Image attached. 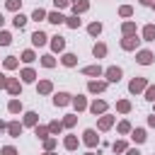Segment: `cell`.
Wrapping results in <instances>:
<instances>
[{"label": "cell", "mask_w": 155, "mask_h": 155, "mask_svg": "<svg viewBox=\"0 0 155 155\" xmlns=\"http://www.w3.org/2000/svg\"><path fill=\"white\" fill-rule=\"evenodd\" d=\"M126 148H128L126 140H114V143H111V150H114V153H126Z\"/></svg>", "instance_id": "7bdbcfd3"}, {"label": "cell", "mask_w": 155, "mask_h": 155, "mask_svg": "<svg viewBox=\"0 0 155 155\" xmlns=\"http://www.w3.org/2000/svg\"><path fill=\"white\" fill-rule=\"evenodd\" d=\"M145 99L148 102H155V85H148L145 87Z\"/></svg>", "instance_id": "bcb514c9"}, {"label": "cell", "mask_w": 155, "mask_h": 155, "mask_svg": "<svg viewBox=\"0 0 155 155\" xmlns=\"http://www.w3.org/2000/svg\"><path fill=\"white\" fill-rule=\"evenodd\" d=\"M119 17H133V7L131 5H121L119 7Z\"/></svg>", "instance_id": "ee69618b"}, {"label": "cell", "mask_w": 155, "mask_h": 155, "mask_svg": "<svg viewBox=\"0 0 155 155\" xmlns=\"http://www.w3.org/2000/svg\"><path fill=\"white\" fill-rule=\"evenodd\" d=\"M92 56H94V58H104V56H107V44L97 41V44L92 46Z\"/></svg>", "instance_id": "cb8c5ba5"}, {"label": "cell", "mask_w": 155, "mask_h": 155, "mask_svg": "<svg viewBox=\"0 0 155 155\" xmlns=\"http://www.w3.org/2000/svg\"><path fill=\"white\" fill-rule=\"evenodd\" d=\"M2 131H7V124H5V121H0V133H2Z\"/></svg>", "instance_id": "816d5d0a"}, {"label": "cell", "mask_w": 155, "mask_h": 155, "mask_svg": "<svg viewBox=\"0 0 155 155\" xmlns=\"http://www.w3.org/2000/svg\"><path fill=\"white\" fill-rule=\"evenodd\" d=\"M121 34H124V36L136 34V22H131V19H128V22H124V24H121Z\"/></svg>", "instance_id": "83f0119b"}, {"label": "cell", "mask_w": 155, "mask_h": 155, "mask_svg": "<svg viewBox=\"0 0 155 155\" xmlns=\"http://www.w3.org/2000/svg\"><path fill=\"white\" fill-rule=\"evenodd\" d=\"M2 65H5V70H15V68L19 65V61H17V56H7V58L2 61Z\"/></svg>", "instance_id": "1f68e13d"}, {"label": "cell", "mask_w": 155, "mask_h": 155, "mask_svg": "<svg viewBox=\"0 0 155 155\" xmlns=\"http://www.w3.org/2000/svg\"><path fill=\"white\" fill-rule=\"evenodd\" d=\"M138 2H140V5H153L155 0H138Z\"/></svg>", "instance_id": "f5cc1de1"}, {"label": "cell", "mask_w": 155, "mask_h": 155, "mask_svg": "<svg viewBox=\"0 0 155 155\" xmlns=\"http://www.w3.org/2000/svg\"><path fill=\"white\" fill-rule=\"evenodd\" d=\"M75 124H78V116L75 114H65L63 116V128H73Z\"/></svg>", "instance_id": "8d00e7d4"}, {"label": "cell", "mask_w": 155, "mask_h": 155, "mask_svg": "<svg viewBox=\"0 0 155 155\" xmlns=\"http://www.w3.org/2000/svg\"><path fill=\"white\" fill-rule=\"evenodd\" d=\"M5 7H7L10 12H19V7H22V0H5Z\"/></svg>", "instance_id": "f35d334b"}, {"label": "cell", "mask_w": 155, "mask_h": 155, "mask_svg": "<svg viewBox=\"0 0 155 155\" xmlns=\"http://www.w3.org/2000/svg\"><path fill=\"white\" fill-rule=\"evenodd\" d=\"M85 155H99V150H97V153H94V150H87Z\"/></svg>", "instance_id": "db71d44e"}, {"label": "cell", "mask_w": 155, "mask_h": 155, "mask_svg": "<svg viewBox=\"0 0 155 155\" xmlns=\"http://www.w3.org/2000/svg\"><path fill=\"white\" fill-rule=\"evenodd\" d=\"M36 124H39V114H36V111H24L22 126H36Z\"/></svg>", "instance_id": "2e32d148"}, {"label": "cell", "mask_w": 155, "mask_h": 155, "mask_svg": "<svg viewBox=\"0 0 155 155\" xmlns=\"http://www.w3.org/2000/svg\"><path fill=\"white\" fill-rule=\"evenodd\" d=\"M107 80H90L87 82V92H92V94H99V92H104L107 90Z\"/></svg>", "instance_id": "52a82bcc"}, {"label": "cell", "mask_w": 155, "mask_h": 155, "mask_svg": "<svg viewBox=\"0 0 155 155\" xmlns=\"http://www.w3.org/2000/svg\"><path fill=\"white\" fill-rule=\"evenodd\" d=\"M131 128H133V126H131L126 119H124V121H119V126H116V131H119V133H124V136H126V133H131Z\"/></svg>", "instance_id": "60d3db41"}, {"label": "cell", "mask_w": 155, "mask_h": 155, "mask_svg": "<svg viewBox=\"0 0 155 155\" xmlns=\"http://www.w3.org/2000/svg\"><path fill=\"white\" fill-rule=\"evenodd\" d=\"M78 145H80V138H78V136H73V133H68V136L63 138V148H65V150H75Z\"/></svg>", "instance_id": "5bb4252c"}, {"label": "cell", "mask_w": 155, "mask_h": 155, "mask_svg": "<svg viewBox=\"0 0 155 155\" xmlns=\"http://www.w3.org/2000/svg\"><path fill=\"white\" fill-rule=\"evenodd\" d=\"M58 145V140H56V136H48V138H44V150H53Z\"/></svg>", "instance_id": "b9f144b4"}, {"label": "cell", "mask_w": 155, "mask_h": 155, "mask_svg": "<svg viewBox=\"0 0 155 155\" xmlns=\"http://www.w3.org/2000/svg\"><path fill=\"white\" fill-rule=\"evenodd\" d=\"M140 41H143V39H138V34H131V36H124L119 44H121V48H124V51H138Z\"/></svg>", "instance_id": "6da1fadb"}, {"label": "cell", "mask_w": 155, "mask_h": 155, "mask_svg": "<svg viewBox=\"0 0 155 155\" xmlns=\"http://www.w3.org/2000/svg\"><path fill=\"white\" fill-rule=\"evenodd\" d=\"M153 7H155V2H153Z\"/></svg>", "instance_id": "6f0895ef"}, {"label": "cell", "mask_w": 155, "mask_h": 155, "mask_svg": "<svg viewBox=\"0 0 155 155\" xmlns=\"http://www.w3.org/2000/svg\"><path fill=\"white\" fill-rule=\"evenodd\" d=\"M143 41H155V24L143 27Z\"/></svg>", "instance_id": "484cf974"}, {"label": "cell", "mask_w": 155, "mask_h": 155, "mask_svg": "<svg viewBox=\"0 0 155 155\" xmlns=\"http://www.w3.org/2000/svg\"><path fill=\"white\" fill-rule=\"evenodd\" d=\"M10 44H12V34L0 29V46H10Z\"/></svg>", "instance_id": "ab89813d"}, {"label": "cell", "mask_w": 155, "mask_h": 155, "mask_svg": "<svg viewBox=\"0 0 155 155\" xmlns=\"http://www.w3.org/2000/svg\"><path fill=\"white\" fill-rule=\"evenodd\" d=\"M148 126H150V128H155V114H150V116H148Z\"/></svg>", "instance_id": "f907efd6"}, {"label": "cell", "mask_w": 155, "mask_h": 155, "mask_svg": "<svg viewBox=\"0 0 155 155\" xmlns=\"http://www.w3.org/2000/svg\"><path fill=\"white\" fill-rule=\"evenodd\" d=\"M36 92L39 94H51L53 92V82L51 80H39L36 82Z\"/></svg>", "instance_id": "4fadbf2b"}, {"label": "cell", "mask_w": 155, "mask_h": 155, "mask_svg": "<svg viewBox=\"0 0 155 155\" xmlns=\"http://www.w3.org/2000/svg\"><path fill=\"white\" fill-rule=\"evenodd\" d=\"M61 131H63V121H58V119H56V121H51V124H48V133H51V136H58Z\"/></svg>", "instance_id": "d6a6232c"}, {"label": "cell", "mask_w": 155, "mask_h": 155, "mask_svg": "<svg viewBox=\"0 0 155 155\" xmlns=\"http://www.w3.org/2000/svg\"><path fill=\"white\" fill-rule=\"evenodd\" d=\"M131 138H133V143L136 145H140V143H145V128H131Z\"/></svg>", "instance_id": "ac0fdd59"}, {"label": "cell", "mask_w": 155, "mask_h": 155, "mask_svg": "<svg viewBox=\"0 0 155 155\" xmlns=\"http://www.w3.org/2000/svg\"><path fill=\"white\" fill-rule=\"evenodd\" d=\"M87 109H90L94 116H102V114L107 111V102H104V99H94L92 104H87Z\"/></svg>", "instance_id": "ba28073f"}, {"label": "cell", "mask_w": 155, "mask_h": 155, "mask_svg": "<svg viewBox=\"0 0 155 155\" xmlns=\"http://www.w3.org/2000/svg\"><path fill=\"white\" fill-rule=\"evenodd\" d=\"M70 104L75 107V111H85V109H87V99H85L82 94H78V97H73V99H70Z\"/></svg>", "instance_id": "44dd1931"}, {"label": "cell", "mask_w": 155, "mask_h": 155, "mask_svg": "<svg viewBox=\"0 0 155 155\" xmlns=\"http://www.w3.org/2000/svg\"><path fill=\"white\" fill-rule=\"evenodd\" d=\"M82 75L99 78V75H104V70H102V65H99V63H94V65H85V68H82Z\"/></svg>", "instance_id": "30bf717a"}, {"label": "cell", "mask_w": 155, "mask_h": 155, "mask_svg": "<svg viewBox=\"0 0 155 155\" xmlns=\"http://www.w3.org/2000/svg\"><path fill=\"white\" fill-rule=\"evenodd\" d=\"M153 61H155V53H153V51H148V48H138V51H136V63L150 65Z\"/></svg>", "instance_id": "7a4b0ae2"}, {"label": "cell", "mask_w": 155, "mask_h": 155, "mask_svg": "<svg viewBox=\"0 0 155 155\" xmlns=\"http://www.w3.org/2000/svg\"><path fill=\"white\" fill-rule=\"evenodd\" d=\"M82 143H85L87 148L99 145V136H97V131H94V128H85V133H82Z\"/></svg>", "instance_id": "3957f363"}, {"label": "cell", "mask_w": 155, "mask_h": 155, "mask_svg": "<svg viewBox=\"0 0 155 155\" xmlns=\"http://www.w3.org/2000/svg\"><path fill=\"white\" fill-rule=\"evenodd\" d=\"M131 109H133V107H131L128 99H116V111H119V114H128Z\"/></svg>", "instance_id": "d4e9b609"}, {"label": "cell", "mask_w": 155, "mask_h": 155, "mask_svg": "<svg viewBox=\"0 0 155 155\" xmlns=\"http://www.w3.org/2000/svg\"><path fill=\"white\" fill-rule=\"evenodd\" d=\"M34 136L39 138V140H44V138H48V126H34Z\"/></svg>", "instance_id": "836d02e7"}, {"label": "cell", "mask_w": 155, "mask_h": 155, "mask_svg": "<svg viewBox=\"0 0 155 155\" xmlns=\"http://www.w3.org/2000/svg\"><path fill=\"white\" fill-rule=\"evenodd\" d=\"M22 128H24V126H22L19 121H10V124H7V133H10L12 138H19V136H22Z\"/></svg>", "instance_id": "e0dca14e"}, {"label": "cell", "mask_w": 155, "mask_h": 155, "mask_svg": "<svg viewBox=\"0 0 155 155\" xmlns=\"http://www.w3.org/2000/svg\"><path fill=\"white\" fill-rule=\"evenodd\" d=\"M65 24H68L70 29H78V27L82 24V19H80V15H70V17H65Z\"/></svg>", "instance_id": "f546056e"}, {"label": "cell", "mask_w": 155, "mask_h": 155, "mask_svg": "<svg viewBox=\"0 0 155 155\" xmlns=\"http://www.w3.org/2000/svg\"><path fill=\"white\" fill-rule=\"evenodd\" d=\"M87 10H90V2H87V0L73 2V15H82V12H87Z\"/></svg>", "instance_id": "7402d4cb"}, {"label": "cell", "mask_w": 155, "mask_h": 155, "mask_svg": "<svg viewBox=\"0 0 155 155\" xmlns=\"http://www.w3.org/2000/svg\"><path fill=\"white\" fill-rule=\"evenodd\" d=\"M114 121H116V116H111V114L104 111V114L99 116V121H97V128H99V131H109V128L114 126Z\"/></svg>", "instance_id": "8992f818"}, {"label": "cell", "mask_w": 155, "mask_h": 155, "mask_svg": "<svg viewBox=\"0 0 155 155\" xmlns=\"http://www.w3.org/2000/svg\"><path fill=\"white\" fill-rule=\"evenodd\" d=\"M2 24H5V17H2V15H0V29H2Z\"/></svg>", "instance_id": "11a10c76"}, {"label": "cell", "mask_w": 155, "mask_h": 155, "mask_svg": "<svg viewBox=\"0 0 155 155\" xmlns=\"http://www.w3.org/2000/svg\"><path fill=\"white\" fill-rule=\"evenodd\" d=\"M61 63H63L65 68H75V65H78V56H75V53H63V56H61Z\"/></svg>", "instance_id": "d6986e66"}, {"label": "cell", "mask_w": 155, "mask_h": 155, "mask_svg": "<svg viewBox=\"0 0 155 155\" xmlns=\"http://www.w3.org/2000/svg\"><path fill=\"white\" fill-rule=\"evenodd\" d=\"M7 80H10V78H7L5 73H0V90H5V87H7Z\"/></svg>", "instance_id": "c3c4849f"}, {"label": "cell", "mask_w": 155, "mask_h": 155, "mask_svg": "<svg viewBox=\"0 0 155 155\" xmlns=\"http://www.w3.org/2000/svg\"><path fill=\"white\" fill-rule=\"evenodd\" d=\"M145 87H148V80H145V78H133V80L128 82V92H131V94H138V92H143Z\"/></svg>", "instance_id": "277c9868"}, {"label": "cell", "mask_w": 155, "mask_h": 155, "mask_svg": "<svg viewBox=\"0 0 155 155\" xmlns=\"http://www.w3.org/2000/svg\"><path fill=\"white\" fill-rule=\"evenodd\" d=\"M19 61H24V63H34V61H36V53H34L31 48H27V51H22Z\"/></svg>", "instance_id": "d590c367"}, {"label": "cell", "mask_w": 155, "mask_h": 155, "mask_svg": "<svg viewBox=\"0 0 155 155\" xmlns=\"http://www.w3.org/2000/svg\"><path fill=\"white\" fill-rule=\"evenodd\" d=\"M87 34H90V36H99V34H102V22H92V24H87Z\"/></svg>", "instance_id": "4dcf8cb0"}, {"label": "cell", "mask_w": 155, "mask_h": 155, "mask_svg": "<svg viewBox=\"0 0 155 155\" xmlns=\"http://www.w3.org/2000/svg\"><path fill=\"white\" fill-rule=\"evenodd\" d=\"M121 75H124V73H121V68H119V65H109V68L104 70L107 82H119V80H121Z\"/></svg>", "instance_id": "5b68a950"}, {"label": "cell", "mask_w": 155, "mask_h": 155, "mask_svg": "<svg viewBox=\"0 0 155 155\" xmlns=\"http://www.w3.org/2000/svg\"><path fill=\"white\" fill-rule=\"evenodd\" d=\"M53 5H56V10H63V7L70 5V0H53Z\"/></svg>", "instance_id": "7dc6e473"}, {"label": "cell", "mask_w": 155, "mask_h": 155, "mask_svg": "<svg viewBox=\"0 0 155 155\" xmlns=\"http://www.w3.org/2000/svg\"><path fill=\"white\" fill-rule=\"evenodd\" d=\"M46 15H48V12H46L44 7H36V10L31 12V19H34V22H44V19H46Z\"/></svg>", "instance_id": "e575fe53"}, {"label": "cell", "mask_w": 155, "mask_h": 155, "mask_svg": "<svg viewBox=\"0 0 155 155\" xmlns=\"http://www.w3.org/2000/svg\"><path fill=\"white\" fill-rule=\"evenodd\" d=\"M126 155H140L138 148H126Z\"/></svg>", "instance_id": "681fc988"}, {"label": "cell", "mask_w": 155, "mask_h": 155, "mask_svg": "<svg viewBox=\"0 0 155 155\" xmlns=\"http://www.w3.org/2000/svg\"><path fill=\"white\" fill-rule=\"evenodd\" d=\"M31 44H34V46H46V44H48V36L39 29V31H34V34H31Z\"/></svg>", "instance_id": "9a60e30c"}, {"label": "cell", "mask_w": 155, "mask_h": 155, "mask_svg": "<svg viewBox=\"0 0 155 155\" xmlns=\"http://www.w3.org/2000/svg\"><path fill=\"white\" fill-rule=\"evenodd\" d=\"M0 155H19V153H17L15 145H2V148H0Z\"/></svg>", "instance_id": "f6af8a7d"}, {"label": "cell", "mask_w": 155, "mask_h": 155, "mask_svg": "<svg viewBox=\"0 0 155 155\" xmlns=\"http://www.w3.org/2000/svg\"><path fill=\"white\" fill-rule=\"evenodd\" d=\"M7 111H10V114H19V111H22V102H19L17 97L10 99V102H7Z\"/></svg>", "instance_id": "f1b7e54d"}, {"label": "cell", "mask_w": 155, "mask_h": 155, "mask_svg": "<svg viewBox=\"0 0 155 155\" xmlns=\"http://www.w3.org/2000/svg\"><path fill=\"white\" fill-rule=\"evenodd\" d=\"M46 22H51V24H63L65 17H63L61 12H48V15H46Z\"/></svg>", "instance_id": "4316f807"}, {"label": "cell", "mask_w": 155, "mask_h": 155, "mask_svg": "<svg viewBox=\"0 0 155 155\" xmlns=\"http://www.w3.org/2000/svg\"><path fill=\"white\" fill-rule=\"evenodd\" d=\"M27 22H29V17H27V15H22V12H15V17H12V24H15V29H22Z\"/></svg>", "instance_id": "603a6c76"}, {"label": "cell", "mask_w": 155, "mask_h": 155, "mask_svg": "<svg viewBox=\"0 0 155 155\" xmlns=\"http://www.w3.org/2000/svg\"><path fill=\"white\" fill-rule=\"evenodd\" d=\"M41 65H44V68H53V65H56V58H53L51 53H44V56H41Z\"/></svg>", "instance_id": "74e56055"}, {"label": "cell", "mask_w": 155, "mask_h": 155, "mask_svg": "<svg viewBox=\"0 0 155 155\" xmlns=\"http://www.w3.org/2000/svg\"><path fill=\"white\" fill-rule=\"evenodd\" d=\"M70 99H73V94H68V92H56L53 94V104L56 107H65V104H70Z\"/></svg>", "instance_id": "7c38bea8"}, {"label": "cell", "mask_w": 155, "mask_h": 155, "mask_svg": "<svg viewBox=\"0 0 155 155\" xmlns=\"http://www.w3.org/2000/svg\"><path fill=\"white\" fill-rule=\"evenodd\" d=\"M5 90H7V92H10L12 97H17V94L22 92V82H19L17 78H10V80H7V87H5Z\"/></svg>", "instance_id": "8fae6325"}, {"label": "cell", "mask_w": 155, "mask_h": 155, "mask_svg": "<svg viewBox=\"0 0 155 155\" xmlns=\"http://www.w3.org/2000/svg\"><path fill=\"white\" fill-rule=\"evenodd\" d=\"M51 51H56V53H63L65 51V39L63 36H51Z\"/></svg>", "instance_id": "9c48e42d"}, {"label": "cell", "mask_w": 155, "mask_h": 155, "mask_svg": "<svg viewBox=\"0 0 155 155\" xmlns=\"http://www.w3.org/2000/svg\"><path fill=\"white\" fill-rule=\"evenodd\" d=\"M44 155H56V153H53V150H46V153H44Z\"/></svg>", "instance_id": "9f6ffc18"}, {"label": "cell", "mask_w": 155, "mask_h": 155, "mask_svg": "<svg viewBox=\"0 0 155 155\" xmlns=\"http://www.w3.org/2000/svg\"><path fill=\"white\" fill-rule=\"evenodd\" d=\"M19 78H22V85H24V82H34V80H36V70H34V68H24V70L19 73Z\"/></svg>", "instance_id": "ffe728a7"}]
</instances>
